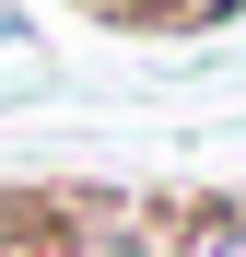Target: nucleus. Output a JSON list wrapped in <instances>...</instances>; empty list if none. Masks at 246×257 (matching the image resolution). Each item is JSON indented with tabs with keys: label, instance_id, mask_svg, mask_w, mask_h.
Listing matches in <instances>:
<instances>
[{
	"label": "nucleus",
	"instance_id": "nucleus-1",
	"mask_svg": "<svg viewBox=\"0 0 246 257\" xmlns=\"http://www.w3.org/2000/svg\"><path fill=\"white\" fill-rule=\"evenodd\" d=\"M164 257H246V187L176 199V210H164Z\"/></svg>",
	"mask_w": 246,
	"mask_h": 257
},
{
	"label": "nucleus",
	"instance_id": "nucleus-2",
	"mask_svg": "<svg viewBox=\"0 0 246 257\" xmlns=\"http://www.w3.org/2000/svg\"><path fill=\"white\" fill-rule=\"evenodd\" d=\"M70 12H106V24H129V35H152V24L176 35V0H70Z\"/></svg>",
	"mask_w": 246,
	"mask_h": 257
},
{
	"label": "nucleus",
	"instance_id": "nucleus-3",
	"mask_svg": "<svg viewBox=\"0 0 246 257\" xmlns=\"http://www.w3.org/2000/svg\"><path fill=\"white\" fill-rule=\"evenodd\" d=\"M211 24H246V0H176V35H211Z\"/></svg>",
	"mask_w": 246,
	"mask_h": 257
}]
</instances>
